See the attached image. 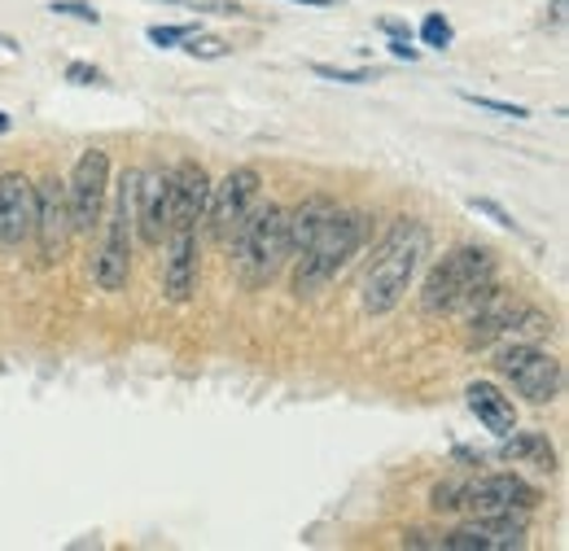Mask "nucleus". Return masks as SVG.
Returning a JSON list of instances; mask_svg holds the SVG:
<instances>
[{"instance_id": "f257e3e1", "label": "nucleus", "mask_w": 569, "mask_h": 551, "mask_svg": "<svg viewBox=\"0 0 569 551\" xmlns=\"http://www.w3.org/2000/svg\"><path fill=\"white\" fill-rule=\"evenodd\" d=\"M426 254H429L426 223L399 219L390 228V237L381 241V250H377L368 276H363V311L368 315H390L408 298L412 280H417L421 263H426Z\"/></svg>"}, {"instance_id": "f03ea898", "label": "nucleus", "mask_w": 569, "mask_h": 551, "mask_svg": "<svg viewBox=\"0 0 569 551\" xmlns=\"http://www.w3.org/2000/svg\"><path fill=\"white\" fill-rule=\"evenodd\" d=\"M289 228H284V207H259L246 214V223L232 232V263L237 280L246 289H268L289 263Z\"/></svg>"}, {"instance_id": "7ed1b4c3", "label": "nucleus", "mask_w": 569, "mask_h": 551, "mask_svg": "<svg viewBox=\"0 0 569 551\" xmlns=\"http://www.w3.org/2000/svg\"><path fill=\"white\" fill-rule=\"evenodd\" d=\"M368 237V219L356 210H333L325 219V228L311 237L307 250H298V268H293V298H316L333 276L342 272L359 254Z\"/></svg>"}, {"instance_id": "20e7f679", "label": "nucleus", "mask_w": 569, "mask_h": 551, "mask_svg": "<svg viewBox=\"0 0 569 551\" xmlns=\"http://www.w3.org/2000/svg\"><path fill=\"white\" fill-rule=\"evenodd\" d=\"M491 280H496V254L487 246H456L426 276V284H421V311L426 315L465 311Z\"/></svg>"}, {"instance_id": "39448f33", "label": "nucleus", "mask_w": 569, "mask_h": 551, "mask_svg": "<svg viewBox=\"0 0 569 551\" xmlns=\"http://www.w3.org/2000/svg\"><path fill=\"white\" fill-rule=\"evenodd\" d=\"M141 171L144 167H128L119 180V198L106 219V246L92 259V284L101 293H119L128 289L132 276V232H137V193H141Z\"/></svg>"}, {"instance_id": "423d86ee", "label": "nucleus", "mask_w": 569, "mask_h": 551, "mask_svg": "<svg viewBox=\"0 0 569 551\" xmlns=\"http://www.w3.org/2000/svg\"><path fill=\"white\" fill-rule=\"evenodd\" d=\"M465 311H469V333H465L469 350H487V345H496L499 338H512V333H526V338H548L552 333V320L543 311L508 298L496 280Z\"/></svg>"}, {"instance_id": "0eeeda50", "label": "nucleus", "mask_w": 569, "mask_h": 551, "mask_svg": "<svg viewBox=\"0 0 569 551\" xmlns=\"http://www.w3.org/2000/svg\"><path fill=\"white\" fill-rule=\"evenodd\" d=\"M496 372L526 399V403H535V408L557 403L561 390H566V368H561V359L543 354L539 345H530V342L499 345Z\"/></svg>"}, {"instance_id": "6e6552de", "label": "nucleus", "mask_w": 569, "mask_h": 551, "mask_svg": "<svg viewBox=\"0 0 569 551\" xmlns=\"http://www.w3.org/2000/svg\"><path fill=\"white\" fill-rule=\"evenodd\" d=\"M259 189H263V176L254 167H232L219 184H211L202 223H207V237H211L214 246L232 241V232L246 223V214L259 207Z\"/></svg>"}, {"instance_id": "1a4fd4ad", "label": "nucleus", "mask_w": 569, "mask_h": 551, "mask_svg": "<svg viewBox=\"0 0 569 551\" xmlns=\"http://www.w3.org/2000/svg\"><path fill=\"white\" fill-rule=\"evenodd\" d=\"M106 193H110V153H106V149H88V153H79L71 180H67L71 232H92V228H101Z\"/></svg>"}, {"instance_id": "9d476101", "label": "nucleus", "mask_w": 569, "mask_h": 551, "mask_svg": "<svg viewBox=\"0 0 569 551\" xmlns=\"http://www.w3.org/2000/svg\"><path fill=\"white\" fill-rule=\"evenodd\" d=\"M36 241H40V259L53 268V263H62V254H67V241H71V207H67V180H58V176H44L40 184H36V232H31Z\"/></svg>"}, {"instance_id": "9b49d317", "label": "nucleus", "mask_w": 569, "mask_h": 551, "mask_svg": "<svg viewBox=\"0 0 569 551\" xmlns=\"http://www.w3.org/2000/svg\"><path fill=\"white\" fill-rule=\"evenodd\" d=\"M460 508H469L473 517H499V512H535L539 508V490L512 473H491V478H478V482L465 485L460 494Z\"/></svg>"}, {"instance_id": "f8f14e48", "label": "nucleus", "mask_w": 569, "mask_h": 551, "mask_svg": "<svg viewBox=\"0 0 569 551\" xmlns=\"http://www.w3.org/2000/svg\"><path fill=\"white\" fill-rule=\"evenodd\" d=\"M447 551H521L526 548V521L521 512H499V517H473L460 530L442 534Z\"/></svg>"}, {"instance_id": "ddd939ff", "label": "nucleus", "mask_w": 569, "mask_h": 551, "mask_svg": "<svg viewBox=\"0 0 569 551\" xmlns=\"http://www.w3.org/2000/svg\"><path fill=\"white\" fill-rule=\"evenodd\" d=\"M36 232V184L22 171H0V246L18 250Z\"/></svg>"}, {"instance_id": "4468645a", "label": "nucleus", "mask_w": 569, "mask_h": 551, "mask_svg": "<svg viewBox=\"0 0 569 551\" xmlns=\"http://www.w3.org/2000/svg\"><path fill=\"white\" fill-rule=\"evenodd\" d=\"M167 302L184 307L198 293V228H171L167 232V268H162Z\"/></svg>"}, {"instance_id": "2eb2a0df", "label": "nucleus", "mask_w": 569, "mask_h": 551, "mask_svg": "<svg viewBox=\"0 0 569 551\" xmlns=\"http://www.w3.org/2000/svg\"><path fill=\"white\" fill-rule=\"evenodd\" d=\"M137 232L144 246H162L171 232V171H141Z\"/></svg>"}, {"instance_id": "dca6fc26", "label": "nucleus", "mask_w": 569, "mask_h": 551, "mask_svg": "<svg viewBox=\"0 0 569 551\" xmlns=\"http://www.w3.org/2000/svg\"><path fill=\"white\" fill-rule=\"evenodd\" d=\"M211 198V176L202 162H180L171 171V228H198Z\"/></svg>"}, {"instance_id": "f3484780", "label": "nucleus", "mask_w": 569, "mask_h": 551, "mask_svg": "<svg viewBox=\"0 0 569 551\" xmlns=\"http://www.w3.org/2000/svg\"><path fill=\"white\" fill-rule=\"evenodd\" d=\"M465 399H469V412L478 415V424H482L487 433L503 438V433L517 429V408H512V399H508L499 385H491V381H473Z\"/></svg>"}, {"instance_id": "a211bd4d", "label": "nucleus", "mask_w": 569, "mask_h": 551, "mask_svg": "<svg viewBox=\"0 0 569 551\" xmlns=\"http://www.w3.org/2000/svg\"><path fill=\"white\" fill-rule=\"evenodd\" d=\"M503 460L512 464H526V469H539V473H557V451L548 442V433H503V447H499Z\"/></svg>"}, {"instance_id": "6ab92c4d", "label": "nucleus", "mask_w": 569, "mask_h": 551, "mask_svg": "<svg viewBox=\"0 0 569 551\" xmlns=\"http://www.w3.org/2000/svg\"><path fill=\"white\" fill-rule=\"evenodd\" d=\"M333 202L329 198H307L302 207L284 210V228H289V254H298V250H307L311 246V237L325 228V219L333 214Z\"/></svg>"}, {"instance_id": "aec40b11", "label": "nucleus", "mask_w": 569, "mask_h": 551, "mask_svg": "<svg viewBox=\"0 0 569 551\" xmlns=\"http://www.w3.org/2000/svg\"><path fill=\"white\" fill-rule=\"evenodd\" d=\"M180 44H184V53H189V58H198V62H214V58H228V53H232V44H228V40H219V36H202V31L184 36Z\"/></svg>"}, {"instance_id": "412c9836", "label": "nucleus", "mask_w": 569, "mask_h": 551, "mask_svg": "<svg viewBox=\"0 0 569 551\" xmlns=\"http://www.w3.org/2000/svg\"><path fill=\"white\" fill-rule=\"evenodd\" d=\"M421 40H426V49H451V40H456V31H451V22L442 18V13H426V22H421Z\"/></svg>"}, {"instance_id": "4be33fe9", "label": "nucleus", "mask_w": 569, "mask_h": 551, "mask_svg": "<svg viewBox=\"0 0 569 551\" xmlns=\"http://www.w3.org/2000/svg\"><path fill=\"white\" fill-rule=\"evenodd\" d=\"M469 106H478V110H496V114H508V119H530V110L526 106H512V101H496V97H478V92H460Z\"/></svg>"}, {"instance_id": "5701e85b", "label": "nucleus", "mask_w": 569, "mask_h": 551, "mask_svg": "<svg viewBox=\"0 0 569 551\" xmlns=\"http://www.w3.org/2000/svg\"><path fill=\"white\" fill-rule=\"evenodd\" d=\"M198 27L193 22H184V27H149L144 36H149V44H158V49H176L184 36H193Z\"/></svg>"}, {"instance_id": "b1692460", "label": "nucleus", "mask_w": 569, "mask_h": 551, "mask_svg": "<svg viewBox=\"0 0 569 551\" xmlns=\"http://www.w3.org/2000/svg\"><path fill=\"white\" fill-rule=\"evenodd\" d=\"M49 13H67V18H79V22H101V13L88 4V0H49Z\"/></svg>"}, {"instance_id": "393cba45", "label": "nucleus", "mask_w": 569, "mask_h": 551, "mask_svg": "<svg viewBox=\"0 0 569 551\" xmlns=\"http://www.w3.org/2000/svg\"><path fill=\"white\" fill-rule=\"evenodd\" d=\"M469 207L478 210V214H487V219H496L499 228H508V232H521V223H517L508 210L499 207V202H491V198H469Z\"/></svg>"}, {"instance_id": "a878e982", "label": "nucleus", "mask_w": 569, "mask_h": 551, "mask_svg": "<svg viewBox=\"0 0 569 551\" xmlns=\"http://www.w3.org/2000/svg\"><path fill=\"white\" fill-rule=\"evenodd\" d=\"M460 494H465L460 482H442V485H433L429 503H433V512H456V508H460Z\"/></svg>"}, {"instance_id": "bb28decb", "label": "nucleus", "mask_w": 569, "mask_h": 551, "mask_svg": "<svg viewBox=\"0 0 569 551\" xmlns=\"http://www.w3.org/2000/svg\"><path fill=\"white\" fill-rule=\"evenodd\" d=\"M162 4H184V9H198V13H246L237 0H162Z\"/></svg>"}, {"instance_id": "cd10ccee", "label": "nucleus", "mask_w": 569, "mask_h": 551, "mask_svg": "<svg viewBox=\"0 0 569 551\" xmlns=\"http://www.w3.org/2000/svg\"><path fill=\"white\" fill-rule=\"evenodd\" d=\"M311 74H320V79H333V83H368L372 74L368 70H338V67H325V62H316Z\"/></svg>"}, {"instance_id": "c85d7f7f", "label": "nucleus", "mask_w": 569, "mask_h": 551, "mask_svg": "<svg viewBox=\"0 0 569 551\" xmlns=\"http://www.w3.org/2000/svg\"><path fill=\"white\" fill-rule=\"evenodd\" d=\"M67 83H106V74L97 67H83V62H71L67 67Z\"/></svg>"}, {"instance_id": "c756f323", "label": "nucleus", "mask_w": 569, "mask_h": 551, "mask_svg": "<svg viewBox=\"0 0 569 551\" xmlns=\"http://www.w3.org/2000/svg\"><path fill=\"white\" fill-rule=\"evenodd\" d=\"M390 53L403 58V62H417L421 58V49H412V36H390Z\"/></svg>"}, {"instance_id": "7c9ffc66", "label": "nucleus", "mask_w": 569, "mask_h": 551, "mask_svg": "<svg viewBox=\"0 0 569 551\" xmlns=\"http://www.w3.org/2000/svg\"><path fill=\"white\" fill-rule=\"evenodd\" d=\"M403 548H442V539H438V534H421V530H412V534H403Z\"/></svg>"}, {"instance_id": "2f4dec72", "label": "nucleus", "mask_w": 569, "mask_h": 551, "mask_svg": "<svg viewBox=\"0 0 569 551\" xmlns=\"http://www.w3.org/2000/svg\"><path fill=\"white\" fill-rule=\"evenodd\" d=\"M566 9H569V0H552V27H557V31H566Z\"/></svg>"}, {"instance_id": "473e14b6", "label": "nucleus", "mask_w": 569, "mask_h": 551, "mask_svg": "<svg viewBox=\"0 0 569 551\" xmlns=\"http://www.w3.org/2000/svg\"><path fill=\"white\" fill-rule=\"evenodd\" d=\"M289 4H307V9H333L338 0H289Z\"/></svg>"}, {"instance_id": "72a5a7b5", "label": "nucleus", "mask_w": 569, "mask_h": 551, "mask_svg": "<svg viewBox=\"0 0 569 551\" xmlns=\"http://www.w3.org/2000/svg\"><path fill=\"white\" fill-rule=\"evenodd\" d=\"M0 49H9V53H18V40H13V36H0Z\"/></svg>"}, {"instance_id": "f704fd0d", "label": "nucleus", "mask_w": 569, "mask_h": 551, "mask_svg": "<svg viewBox=\"0 0 569 551\" xmlns=\"http://www.w3.org/2000/svg\"><path fill=\"white\" fill-rule=\"evenodd\" d=\"M9 128H13V119H9V114H4V110H0V137H4V132H9Z\"/></svg>"}]
</instances>
